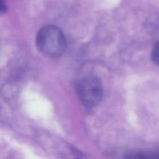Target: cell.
<instances>
[{"mask_svg":"<svg viewBox=\"0 0 159 159\" xmlns=\"http://www.w3.org/2000/svg\"><path fill=\"white\" fill-rule=\"evenodd\" d=\"M36 45L45 57L55 58L61 55L66 48V40L63 32L55 25L42 27L36 36Z\"/></svg>","mask_w":159,"mask_h":159,"instance_id":"obj_1","label":"cell"},{"mask_svg":"<svg viewBox=\"0 0 159 159\" xmlns=\"http://www.w3.org/2000/svg\"><path fill=\"white\" fill-rule=\"evenodd\" d=\"M76 92L82 103L88 107L96 106L102 97V86L99 79L93 75L85 76L76 84Z\"/></svg>","mask_w":159,"mask_h":159,"instance_id":"obj_2","label":"cell"},{"mask_svg":"<svg viewBox=\"0 0 159 159\" xmlns=\"http://www.w3.org/2000/svg\"><path fill=\"white\" fill-rule=\"evenodd\" d=\"M152 58L153 62L158 65V42H157L153 48L152 53Z\"/></svg>","mask_w":159,"mask_h":159,"instance_id":"obj_3","label":"cell"},{"mask_svg":"<svg viewBox=\"0 0 159 159\" xmlns=\"http://www.w3.org/2000/svg\"><path fill=\"white\" fill-rule=\"evenodd\" d=\"M7 7L4 0H0V14H5L7 12Z\"/></svg>","mask_w":159,"mask_h":159,"instance_id":"obj_4","label":"cell"}]
</instances>
